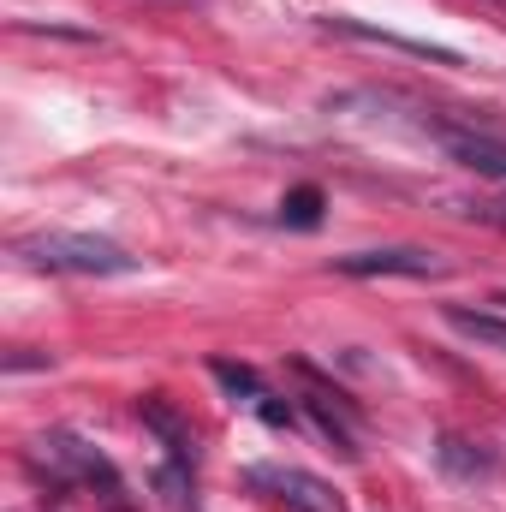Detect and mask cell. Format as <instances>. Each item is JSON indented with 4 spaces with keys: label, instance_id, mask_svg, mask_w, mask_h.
Returning a JSON list of instances; mask_svg holds the SVG:
<instances>
[{
    "label": "cell",
    "instance_id": "cell-1",
    "mask_svg": "<svg viewBox=\"0 0 506 512\" xmlns=\"http://www.w3.org/2000/svg\"><path fill=\"white\" fill-rule=\"evenodd\" d=\"M12 251H18V262L48 268V274H90V280L137 274V256L96 233H36V239H18Z\"/></svg>",
    "mask_w": 506,
    "mask_h": 512
},
{
    "label": "cell",
    "instance_id": "cell-2",
    "mask_svg": "<svg viewBox=\"0 0 506 512\" xmlns=\"http://www.w3.org/2000/svg\"><path fill=\"white\" fill-rule=\"evenodd\" d=\"M340 274L352 280H381V274H405V280H435L447 274V262L423 245H387V251H352V256H334Z\"/></svg>",
    "mask_w": 506,
    "mask_h": 512
},
{
    "label": "cell",
    "instance_id": "cell-3",
    "mask_svg": "<svg viewBox=\"0 0 506 512\" xmlns=\"http://www.w3.org/2000/svg\"><path fill=\"white\" fill-rule=\"evenodd\" d=\"M251 483L268 489L280 507H292V512H340L334 489L322 477H310V471H251Z\"/></svg>",
    "mask_w": 506,
    "mask_h": 512
},
{
    "label": "cell",
    "instance_id": "cell-4",
    "mask_svg": "<svg viewBox=\"0 0 506 512\" xmlns=\"http://www.w3.org/2000/svg\"><path fill=\"white\" fill-rule=\"evenodd\" d=\"M36 447H42V459H54V465H66L72 477H84V483H96V477H102V483H108V489L120 495V477H114V465H108L102 453H90L84 441H72V435H42Z\"/></svg>",
    "mask_w": 506,
    "mask_h": 512
},
{
    "label": "cell",
    "instance_id": "cell-5",
    "mask_svg": "<svg viewBox=\"0 0 506 512\" xmlns=\"http://www.w3.org/2000/svg\"><path fill=\"white\" fill-rule=\"evenodd\" d=\"M441 316H447V328H453V334H465V340H477V346H489V352H501V358H506V310L447 304Z\"/></svg>",
    "mask_w": 506,
    "mask_h": 512
},
{
    "label": "cell",
    "instance_id": "cell-6",
    "mask_svg": "<svg viewBox=\"0 0 506 512\" xmlns=\"http://www.w3.org/2000/svg\"><path fill=\"white\" fill-rule=\"evenodd\" d=\"M137 411H143V423H149V429L161 435V447H167V453H173L179 465H191V459H197V441H191V423H185V417H179V411H173L167 399H143Z\"/></svg>",
    "mask_w": 506,
    "mask_h": 512
},
{
    "label": "cell",
    "instance_id": "cell-7",
    "mask_svg": "<svg viewBox=\"0 0 506 512\" xmlns=\"http://www.w3.org/2000/svg\"><path fill=\"white\" fill-rule=\"evenodd\" d=\"M447 149H453L471 173L501 179V185H506V143H495V137H471V131H453V137H447Z\"/></svg>",
    "mask_w": 506,
    "mask_h": 512
},
{
    "label": "cell",
    "instance_id": "cell-8",
    "mask_svg": "<svg viewBox=\"0 0 506 512\" xmlns=\"http://www.w3.org/2000/svg\"><path fill=\"white\" fill-rule=\"evenodd\" d=\"M435 459H441V471H447V477H465V483L495 477V459H489V453H477V447H471V441H459V435H441Z\"/></svg>",
    "mask_w": 506,
    "mask_h": 512
},
{
    "label": "cell",
    "instance_id": "cell-9",
    "mask_svg": "<svg viewBox=\"0 0 506 512\" xmlns=\"http://www.w3.org/2000/svg\"><path fill=\"white\" fill-rule=\"evenodd\" d=\"M304 405H310V417L322 423V435H328V441H334V447H340L346 459H358V441H352V423H346V417H340V411H334V405H328L322 393H310Z\"/></svg>",
    "mask_w": 506,
    "mask_h": 512
},
{
    "label": "cell",
    "instance_id": "cell-10",
    "mask_svg": "<svg viewBox=\"0 0 506 512\" xmlns=\"http://www.w3.org/2000/svg\"><path fill=\"white\" fill-rule=\"evenodd\" d=\"M280 221H286V227H316V221H322V191H316V185H298V191L280 203Z\"/></svg>",
    "mask_w": 506,
    "mask_h": 512
},
{
    "label": "cell",
    "instance_id": "cell-11",
    "mask_svg": "<svg viewBox=\"0 0 506 512\" xmlns=\"http://www.w3.org/2000/svg\"><path fill=\"white\" fill-rule=\"evenodd\" d=\"M215 382L227 387L233 399H245V405H262L268 399V387L256 382V370H245V364H215Z\"/></svg>",
    "mask_w": 506,
    "mask_h": 512
},
{
    "label": "cell",
    "instance_id": "cell-12",
    "mask_svg": "<svg viewBox=\"0 0 506 512\" xmlns=\"http://www.w3.org/2000/svg\"><path fill=\"white\" fill-rule=\"evenodd\" d=\"M465 215H471V221H483V227H501V233H506V197H501V203H471Z\"/></svg>",
    "mask_w": 506,
    "mask_h": 512
},
{
    "label": "cell",
    "instance_id": "cell-13",
    "mask_svg": "<svg viewBox=\"0 0 506 512\" xmlns=\"http://www.w3.org/2000/svg\"><path fill=\"white\" fill-rule=\"evenodd\" d=\"M48 364H54V358H36V352H12V358H6L12 376H18V370H48Z\"/></svg>",
    "mask_w": 506,
    "mask_h": 512
},
{
    "label": "cell",
    "instance_id": "cell-14",
    "mask_svg": "<svg viewBox=\"0 0 506 512\" xmlns=\"http://www.w3.org/2000/svg\"><path fill=\"white\" fill-rule=\"evenodd\" d=\"M495 310H506V292H495Z\"/></svg>",
    "mask_w": 506,
    "mask_h": 512
}]
</instances>
